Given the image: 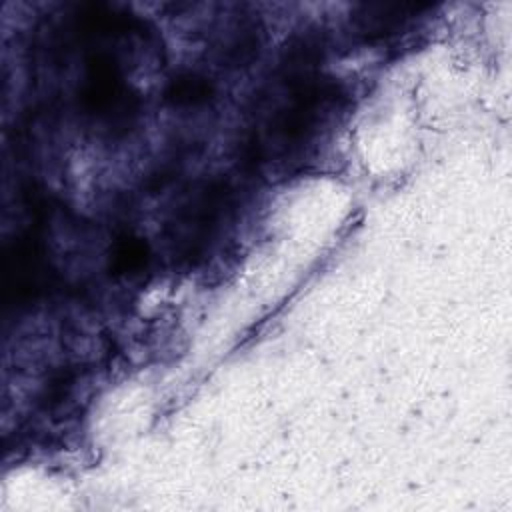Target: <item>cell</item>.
Here are the masks:
<instances>
[{
	"instance_id": "6da1fadb",
	"label": "cell",
	"mask_w": 512,
	"mask_h": 512,
	"mask_svg": "<svg viewBox=\"0 0 512 512\" xmlns=\"http://www.w3.org/2000/svg\"><path fill=\"white\" fill-rule=\"evenodd\" d=\"M48 284V266L42 244L34 232L14 238L4 250L2 288L4 302L22 304L38 296Z\"/></svg>"
},
{
	"instance_id": "3957f363",
	"label": "cell",
	"mask_w": 512,
	"mask_h": 512,
	"mask_svg": "<svg viewBox=\"0 0 512 512\" xmlns=\"http://www.w3.org/2000/svg\"><path fill=\"white\" fill-rule=\"evenodd\" d=\"M416 10H418L416 4H368L360 14V30L368 38L392 34Z\"/></svg>"
},
{
	"instance_id": "7a4b0ae2",
	"label": "cell",
	"mask_w": 512,
	"mask_h": 512,
	"mask_svg": "<svg viewBox=\"0 0 512 512\" xmlns=\"http://www.w3.org/2000/svg\"><path fill=\"white\" fill-rule=\"evenodd\" d=\"M86 80L80 90L82 106L100 116H128L136 108V96L128 92L120 66L108 54H94L86 64Z\"/></svg>"
},
{
	"instance_id": "277c9868",
	"label": "cell",
	"mask_w": 512,
	"mask_h": 512,
	"mask_svg": "<svg viewBox=\"0 0 512 512\" xmlns=\"http://www.w3.org/2000/svg\"><path fill=\"white\" fill-rule=\"evenodd\" d=\"M212 94L214 84L206 76H200L196 72H182L168 82L164 90V100L174 106H198L208 102Z\"/></svg>"
},
{
	"instance_id": "5b68a950",
	"label": "cell",
	"mask_w": 512,
	"mask_h": 512,
	"mask_svg": "<svg viewBox=\"0 0 512 512\" xmlns=\"http://www.w3.org/2000/svg\"><path fill=\"white\" fill-rule=\"evenodd\" d=\"M148 262V244L142 238L124 234L116 240L110 256L112 274H130L138 272Z\"/></svg>"
}]
</instances>
